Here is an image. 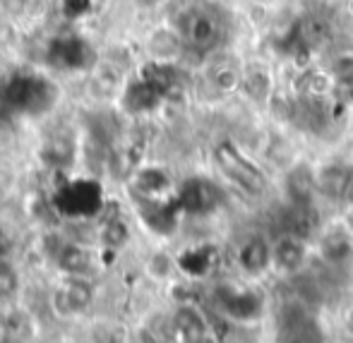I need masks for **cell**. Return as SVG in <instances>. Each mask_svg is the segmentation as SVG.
<instances>
[{
    "label": "cell",
    "mask_w": 353,
    "mask_h": 343,
    "mask_svg": "<svg viewBox=\"0 0 353 343\" xmlns=\"http://www.w3.org/2000/svg\"><path fill=\"white\" fill-rule=\"evenodd\" d=\"M210 302L216 312V320L238 329L267 324V317H270V295L265 293V288L243 276L214 283Z\"/></svg>",
    "instance_id": "1"
},
{
    "label": "cell",
    "mask_w": 353,
    "mask_h": 343,
    "mask_svg": "<svg viewBox=\"0 0 353 343\" xmlns=\"http://www.w3.org/2000/svg\"><path fill=\"white\" fill-rule=\"evenodd\" d=\"M214 163H216L219 173L226 178L228 185H233L243 197L248 200L262 202L270 197L272 192V178L260 163L255 161V156L245 152L243 147H238L231 139H223L214 147L212 152Z\"/></svg>",
    "instance_id": "2"
},
{
    "label": "cell",
    "mask_w": 353,
    "mask_h": 343,
    "mask_svg": "<svg viewBox=\"0 0 353 343\" xmlns=\"http://www.w3.org/2000/svg\"><path fill=\"white\" fill-rule=\"evenodd\" d=\"M315 262L336 276L353 274V231L344 223H325L320 236L312 242Z\"/></svg>",
    "instance_id": "3"
},
{
    "label": "cell",
    "mask_w": 353,
    "mask_h": 343,
    "mask_svg": "<svg viewBox=\"0 0 353 343\" xmlns=\"http://www.w3.org/2000/svg\"><path fill=\"white\" fill-rule=\"evenodd\" d=\"M312 260H315V247L310 240L288 231L272 236V276H276L279 281H288L310 269Z\"/></svg>",
    "instance_id": "4"
},
{
    "label": "cell",
    "mask_w": 353,
    "mask_h": 343,
    "mask_svg": "<svg viewBox=\"0 0 353 343\" xmlns=\"http://www.w3.org/2000/svg\"><path fill=\"white\" fill-rule=\"evenodd\" d=\"M173 29L178 32V37L183 39L188 48L192 51L207 53L212 48H216L223 39V24L210 10L200 8H188L183 12H178Z\"/></svg>",
    "instance_id": "5"
},
{
    "label": "cell",
    "mask_w": 353,
    "mask_h": 343,
    "mask_svg": "<svg viewBox=\"0 0 353 343\" xmlns=\"http://www.w3.org/2000/svg\"><path fill=\"white\" fill-rule=\"evenodd\" d=\"M233 262L243 278L262 283L267 276H272V238H267L265 233L245 236L233 252Z\"/></svg>",
    "instance_id": "6"
},
{
    "label": "cell",
    "mask_w": 353,
    "mask_h": 343,
    "mask_svg": "<svg viewBox=\"0 0 353 343\" xmlns=\"http://www.w3.org/2000/svg\"><path fill=\"white\" fill-rule=\"evenodd\" d=\"M176 202L188 216H212L214 211H219L223 197L216 183L210 178L195 176L176 187Z\"/></svg>",
    "instance_id": "7"
},
{
    "label": "cell",
    "mask_w": 353,
    "mask_h": 343,
    "mask_svg": "<svg viewBox=\"0 0 353 343\" xmlns=\"http://www.w3.org/2000/svg\"><path fill=\"white\" fill-rule=\"evenodd\" d=\"M8 103L19 113L39 116L56 103V87L43 77H17L8 89Z\"/></svg>",
    "instance_id": "8"
},
{
    "label": "cell",
    "mask_w": 353,
    "mask_h": 343,
    "mask_svg": "<svg viewBox=\"0 0 353 343\" xmlns=\"http://www.w3.org/2000/svg\"><path fill=\"white\" fill-rule=\"evenodd\" d=\"M101 190L92 180H72L56 192V207L65 216L87 218L101 209Z\"/></svg>",
    "instance_id": "9"
},
{
    "label": "cell",
    "mask_w": 353,
    "mask_h": 343,
    "mask_svg": "<svg viewBox=\"0 0 353 343\" xmlns=\"http://www.w3.org/2000/svg\"><path fill=\"white\" fill-rule=\"evenodd\" d=\"M283 197H286L288 207H303V205H315L317 202V176L315 168L307 163H291L283 176Z\"/></svg>",
    "instance_id": "10"
},
{
    "label": "cell",
    "mask_w": 353,
    "mask_h": 343,
    "mask_svg": "<svg viewBox=\"0 0 353 343\" xmlns=\"http://www.w3.org/2000/svg\"><path fill=\"white\" fill-rule=\"evenodd\" d=\"M317 176V195L330 202H346L353 185V168L349 163L330 161L315 168Z\"/></svg>",
    "instance_id": "11"
},
{
    "label": "cell",
    "mask_w": 353,
    "mask_h": 343,
    "mask_svg": "<svg viewBox=\"0 0 353 343\" xmlns=\"http://www.w3.org/2000/svg\"><path fill=\"white\" fill-rule=\"evenodd\" d=\"M181 207L176 197L171 200H140V216L144 226L157 236H173L181 221Z\"/></svg>",
    "instance_id": "12"
},
{
    "label": "cell",
    "mask_w": 353,
    "mask_h": 343,
    "mask_svg": "<svg viewBox=\"0 0 353 343\" xmlns=\"http://www.w3.org/2000/svg\"><path fill=\"white\" fill-rule=\"evenodd\" d=\"M212 331V322L207 320L205 310L195 302H183L173 315V334L181 343H195Z\"/></svg>",
    "instance_id": "13"
},
{
    "label": "cell",
    "mask_w": 353,
    "mask_h": 343,
    "mask_svg": "<svg viewBox=\"0 0 353 343\" xmlns=\"http://www.w3.org/2000/svg\"><path fill=\"white\" fill-rule=\"evenodd\" d=\"M132 187H135L140 200H171V197H176L171 176L161 166H147L137 171L132 178Z\"/></svg>",
    "instance_id": "14"
},
{
    "label": "cell",
    "mask_w": 353,
    "mask_h": 343,
    "mask_svg": "<svg viewBox=\"0 0 353 343\" xmlns=\"http://www.w3.org/2000/svg\"><path fill=\"white\" fill-rule=\"evenodd\" d=\"M219 260V250L214 245H195L183 250L181 255L176 257L178 271L185 274L190 281H202L214 271Z\"/></svg>",
    "instance_id": "15"
},
{
    "label": "cell",
    "mask_w": 353,
    "mask_h": 343,
    "mask_svg": "<svg viewBox=\"0 0 353 343\" xmlns=\"http://www.w3.org/2000/svg\"><path fill=\"white\" fill-rule=\"evenodd\" d=\"M166 96V94L161 92V89L157 87V84H152L147 77H140L137 82H132L130 87H128V111L132 113H149L154 111V108L161 103V98Z\"/></svg>",
    "instance_id": "16"
},
{
    "label": "cell",
    "mask_w": 353,
    "mask_h": 343,
    "mask_svg": "<svg viewBox=\"0 0 353 343\" xmlns=\"http://www.w3.org/2000/svg\"><path fill=\"white\" fill-rule=\"evenodd\" d=\"M296 39L303 43V46L310 48V51L325 46V43H330V39H332L330 19H325L322 14H307V17H303L301 24L296 27Z\"/></svg>",
    "instance_id": "17"
},
{
    "label": "cell",
    "mask_w": 353,
    "mask_h": 343,
    "mask_svg": "<svg viewBox=\"0 0 353 343\" xmlns=\"http://www.w3.org/2000/svg\"><path fill=\"white\" fill-rule=\"evenodd\" d=\"M183 39L178 37L176 29H157V32L149 34L147 39V48L149 53L154 56V61H161V63H173L178 58V53L183 51Z\"/></svg>",
    "instance_id": "18"
},
{
    "label": "cell",
    "mask_w": 353,
    "mask_h": 343,
    "mask_svg": "<svg viewBox=\"0 0 353 343\" xmlns=\"http://www.w3.org/2000/svg\"><path fill=\"white\" fill-rule=\"evenodd\" d=\"M243 92L250 101L257 103H267L274 94V87H272V77L267 70L255 67V70H248L243 72Z\"/></svg>",
    "instance_id": "19"
},
{
    "label": "cell",
    "mask_w": 353,
    "mask_h": 343,
    "mask_svg": "<svg viewBox=\"0 0 353 343\" xmlns=\"http://www.w3.org/2000/svg\"><path fill=\"white\" fill-rule=\"evenodd\" d=\"M210 84L219 94H233L243 89V72L231 63H221L210 72Z\"/></svg>",
    "instance_id": "20"
},
{
    "label": "cell",
    "mask_w": 353,
    "mask_h": 343,
    "mask_svg": "<svg viewBox=\"0 0 353 343\" xmlns=\"http://www.w3.org/2000/svg\"><path fill=\"white\" fill-rule=\"evenodd\" d=\"M330 72L334 74L336 79L344 77H353V51H341L332 58L330 63Z\"/></svg>",
    "instance_id": "21"
},
{
    "label": "cell",
    "mask_w": 353,
    "mask_h": 343,
    "mask_svg": "<svg viewBox=\"0 0 353 343\" xmlns=\"http://www.w3.org/2000/svg\"><path fill=\"white\" fill-rule=\"evenodd\" d=\"M125 240H128V228H125V223L118 221V218L103 228V242H106V245L118 247V245H123Z\"/></svg>",
    "instance_id": "22"
},
{
    "label": "cell",
    "mask_w": 353,
    "mask_h": 343,
    "mask_svg": "<svg viewBox=\"0 0 353 343\" xmlns=\"http://www.w3.org/2000/svg\"><path fill=\"white\" fill-rule=\"evenodd\" d=\"M336 329L344 336L346 341L353 343V302L344 305L339 312H336Z\"/></svg>",
    "instance_id": "23"
},
{
    "label": "cell",
    "mask_w": 353,
    "mask_h": 343,
    "mask_svg": "<svg viewBox=\"0 0 353 343\" xmlns=\"http://www.w3.org/2000/svg\"><path fill=\"white\" fill-rule=\"evenodd\" d=\"M130 3L140 10H157L159 5H163L166 0H130Z\"/></svg>",
    "instance_id": "24"
},
{
    "label": "cell",
    "mask_w": 353,
    "mask_h": 343,
    "mask_svg": "<svg viewBox=\"0 0 353 343\" xmlns=\"http://www.w3.org/2000/svg\"><path fill=\"white\" fill-rule=\"evenodd\" d=\"M5 252H8V238H5L3 233H0V257H3Z\"/></svg>",
    "instance_id": "25"
},
{
    "label": "cell",
    "mask_w": 353,
    "mask_h": 343,
    "mask_svg": "<svg viewBox=\"0 0 353 343\" xmlns=\"http://www.w3.org/2000/svg\"><path fill=\"white\" fill-rule=\"evenodd\" d=\"M346 12H349V17L353 19V0H346Z\"/></svg>",
    "instance_id": "26"
}]
</instances>
